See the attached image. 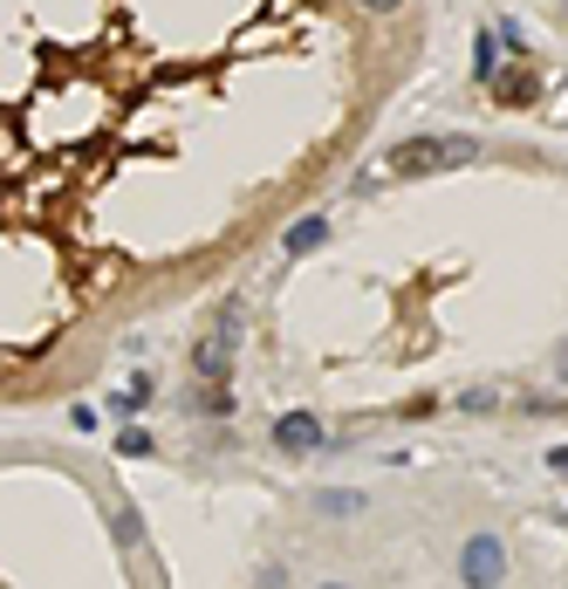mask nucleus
Wrapping results in <instances>:
<instances>
[{
	"mask_svg": "<svg viewBox=\"0 0 568 589\" xmlns=\"http://www.w3.org/2000/svg\"><path fill=\"white\" fill-rule=\"evenodd\" d=\"M356 8H363V14H404L412 0H356Z\"/></svg>",
	"mask_w": 568,
	"mask_h": 589,
	"instance_id": "9d476101",
	"label": "nucleus"
},
{
	"mask_svg": "<svg viewBox=\"0 0 568 589\" xmlns=\"http://www.w3.org/2000/svg\"><path fill=\"white\" fill-rule=\"evenodd\" d=\"M116 459H151V431L124 425V431H116Z\"/></svg>",
	"mask_w": 568,
	"mask_h": 589,
	"instance_id": "1a4fd4ad",
	"label": "nucleus"
},
{
	"mask_svg": "<svg viewBox=\"0 0 568 589\" xmlns=\"http://www.w3.org/2000/svg\"><path fill=\"white\" fill-rule=\"evenodd\" d=\"M240 323H247V308H240V302H226V308H220V329H213L206 343L192 349V377L206 384V405H199L206 418H226V412H233V398H226V377H233V343H240Z\"/></svg>",
	"mask_w": 568,
	"mask_h": 589,
	"instance_id": "f257e3e1",
	"label": "nucleus"
},
{
	"mask_svg": "<svg viewBox=\"0 0 568 589\" xmlns=\"http://www.w3.org/2000/svg\"><path fill=\"white\" fill-rule=\"evenodd\" d=\"M315 446H322V418L315 412H281L274 418V453L281 459H308Z\"/></svg>",
	"mask_w": 568,
	"mask_h": 589,
	"instance_id": "20e7f679",
	"label": "nucleus"
},
{
	"mask_svg": "<svg viewBox=\"0 0 568 589\" xmlns=\"http://www.w3.org/2000/svg\"><path fill=\"white\" fill-rule=\"evenodd\" d=\"M494 97H500L507 110H520V103H535V97H541V75L514 62V69H500V75H494Z\"/></svg>",
	"mask_w": 568,
	"mask_h": 589,
	"instance_id": "39448f33",
	"label": "nucleus"
},
{
	"mask_svg": "<svg viewBox=\"0 0 568 589\" xmlns=\"http://www.w3.org/2000/svg\"><path fill=\"white\" fill-rule=\"evenodd\" d=\"M329 589H343V582H329Z\"/></svg>",
	"mask_w": 568,
	"mask_h": 589,
	"instance_id": "f8f14e48",
	"label": "nucleus"
},
{
	"mask_svg": "<svg viewBox=\"0 0 568 589\" xmlns=\"http://www.w3.org/2000/svg\"><path fill=\"white\" fill-rule=\"evenodd\" d=\"M561 384H568V349H561Z\"/></svg>",
	"mask_w": 568,
	"mask_h": 589,
	"instance_id": "9b49d317",
	"label": "nucleus"
},
{
	"mask_svg": "<svg viewBox=\"0 0 568 589\" xmlns=\"http://www.w3.org/2000/svg\"><path fill=\"white\" fill-rule=\"evenodd\" d=\"M315 515H329V521L363 515V494H356V487H322V494H315Z\"/></svg>",
	"mask_w": 568,
	"mask_h": 589,
	"instance_id": "6e6552de",
	"label": "nucleus"
},
{
	"mask_svg": "<svg viewBox=\"0 0 568 589\" xmlns=\"http://www.w3.org/2000/svg\"><path fill=\"white\" fill-rule=\"evenodd\" d=\"M507 576V548H500V535H473L466 548H459V582L466 589H494Z\"/></svg>",
	"mask_w": 568,
	"mask_h": 589,
	"instance_id": "7ed1b4c3",
	"label": "nucleus"
},
{
	"mask_svg": "<svg viewBox=\"0 0 568 589\" xmlns=\"http://www.w3.org/2000/svg\"><path fill=\"white\" fill-rule=\"evenodd\" d=\"M473 75H479V83H494V75H500V34L494 28L473 34Z\"/></svg>",
	"mask_w": 568,
	"mask_h": 589,
	"instance_id": "0eeeda50",
	"label": "nucleus"
},
{
	"mask_svg": "<svg viewBox=\"0 0 568 589\" xmlns=\"http://www.w3.org/2000/svg\"><path fill=\"white\" fill-rule=\"evenodd\" d=\"M473 159H479V138L445 131V138H404V144L390 151V172H397V179H432V172H459V165H473Z\"/></svg>",
	"mask_w": 568,
	"mask_h": 589,
	"instance_id": "f03ea898",
	"label": "nucleus"
},
{
	"mask_svg": "<svg viewBox=\"0 0 568 589\" xmlns=\"http://www.w3.org/2000/svg\"><path fill=\"white\" fill-rule=\"evenodd\" d=\"M322 241H329V220H322V213L288 226V254H322Z\"/></svg>",
	"mask_w": 568,
	"mask_h": 589,
	"instance_id": "423d86ee",
	"label": "nucleus"
}]
</instances>
